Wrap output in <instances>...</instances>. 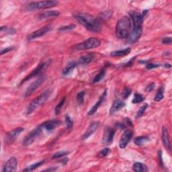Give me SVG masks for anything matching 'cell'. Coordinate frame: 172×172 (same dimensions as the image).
Here are the masks:
<instances>
[{
    "label": "cell",
    "mask_w": 172,
    "mask_h": 172,
    "mask_svg": "<svg viewBox=\"0 0 172 172\" xmlns=\"http://www.w3.org/2000/svg\"><path fill=\"white\" fill-rule=\"evenodd\" d=\"M73 17L90 31L99 32L101 30V22L93 16L86 13H78L75 14Z\"/></svg>",
    "instance_id": "cell-1"
},
{
    "label": "cell",
    "mask_w": 172,
    "mask_h": 172,
    "mask_svg": "<svg viewBox=\"0 0 172 172\" xmlns=\"http://www.w3.org/2000/svg\"><path fill=\"white\" fill-rule=\"evenodd\" d=\"M131 28V20L128 16L120 18L116 24V35L120 39H127Z\"/></svg>",
    "instance_id": "cell-2"
},
{
    "label": "cell",
    "mask_w": 172,
    "mask_h": 172,
    "mask_svg": "<svg viewBox=\"0 0 172 172\" xmlns=\"http://www.w3.org/2000/svg\"><path fill=\"white\" fill-rule=\"evenodd\" d=\"M52 94V90L49 89L44 91L43 94H40L39 97L35 98L30 102L27 107L26 114V115H30L34 112L38 108H39L42 105L44 104L45 102L49 98Z\"/></svg>",
    "instance_id": "cell-3"
},
{
    "label": "cell",
    "mask_w": 172,
    "mask_h": 172,
    "mask_svg": "<svg viewBox=\"0 0 172 172\" xmlns=\"http://www.w3.org/2000/svg\"><path fill=\"white\" fill-rule=\"evenodd\" d=\"M101 44V41L96 38H89L86 40L82 42L81 43L75 44L73 47V49L75 51H83V50L92 49L100 47Z\"/></svg>",
    "instance_id": "cell-4"
},
{
    "label": "cell",
    "mask_w": 172,
    "mask_h": 172,
    "mask_svg": "<svg viewBox=\"0 0 172 172\" xmlns=\"http://www.w3.org/2000/svg\"><path fill=\"white\" fill-rule=\"evenodd\" d=\"M58 2L56 1H44V2H30L26 7V10L32 11L42 9H47L56 6Z\"/></svg>",
    "instance_id": "cell-5"
},
{
    "label": "cell",
    "mask_w": 172,
    "mask_h": 172,
    "mask_svg": "<svg viewBox=\"0 0 172 172\" xmlns=\"http://www.w3.org/2000/svg\"><path fill=\"white\" fill-rule=\"evenodd\" d=\"M43 129V125L41 124L29 132L28 135L24 138L23 141V146H28L32 144L36 141V138L41 135Z\"/></svg>",
    "instance_id": "cell-6"
},
{
    "label": "cell",
    "mask_w": 172,
    "mask_h": 172,
    "mask_svg": "<svg viewBox=\"0 0 172 172\" xmlns=\"http://www.w3.org/2000/svg\"><path fill=\"white\" fill-rule=\"evenodd\" d=\"M50 63H51V60H47V61H46L43 63H41L39 64V65L38 66L35 70H33L30 74H29L28 75H27V76L25 77L22 81H21L20 85L23 84L24 83L28 81L29 79H32V77H36V75H39L42 72V71H43L46 67H47V66H49L50 65Z\"/></svg>",
    "instance_id": "cell-7"
},
{
    "label": "cell",
    "mask_w": 172,
    "mask_h": 172,
    "mask_svg": "<svg viewBox=\"0 0 172 172\" xmlns=\"http://www.w3.org/2000/svg\"><path fill=\"white\" fill-rule=\"evenodd\" d=\"M115 132V130L110 127L105 128L102 138V142L104 145H110L112 144L114 140Z\"/></svg>",
    "instance_id": "cell-8"
},
{
    "label": "cell",
    "mask_w": 172,
    "mask_h": 172,
    "mask_svg": "<svg viewBox=\"0 0 172 172\" xmlns=\"http://www.w3.org/2000/svg\"><path fill=\"white\" fill-rule=\"evenodd\" d=\"M24 131V128L22 127L16 128L12 131L7 132L5 137V143L7 145H10L13 143L14 141L17 138L21 132Z\"/></svg>",
    "instance_id": "cell-9"
},
{
    "label": "cell",
    "mask_w": 172,
    "mask_h": 172,
    "mask_svg": "<svg viewBox=\"0 0 172 172\" xmlns=\"http://www.w3.org/2000/svg\"><path fill=\"white\" fill-rule=\"evenodd\" d=\"M142 34V27H134L132 30L127 38V42L129 44L135 43L140 39Z\"/></svg>",
    "instance_id": "cell-10"
},
{
    "label": "cell",
    "mask_w": 172,
    "mask_h": 172,
    "mask_svg": "<svg viewBox=\"0 0 172 172\" xmlns=\"http://www.w3.org/2000/svg\"><path fill=\"white\" fill-rule=\"evenodd\" d=\"M44 79L45 77L44 76L40 77L37 79V80L31 83V84L27 88L26 92H25V97H28V96H30L31 94L34 93L38 88L42 85V83L44 82Z\"/></svg>",
    "instance_id": "cell-11"
},
{
    "label": "cell",
    "mask_w": 172,
    "mask_h": 172,
    "mask_svg": "<svg viewBox=\"0 0 172 172\" xmlns=\"http://www.w3.org/2000/svg\"><path fill=\"white\" fill-rule=\"evenodd\" d=\"M51 27L50 26H45L44 27H42L41 28L39 29V30H35L28 36V39L29 40H32L36 39H38L40 36H43L44 35L47 34L49 32L51 31Z\"/></svg>",
    "instance_id": "cell-12"
},
{
    "label": "cell",
    "mask_w": 172,
    "mask_h": 172,
    "mask_svg": "<svg viewBox=\"0 0 172 172\" xmlns=\"http://www.w3.org/2000/svg\"><path fill=\"white\" fill-rule=\"evenodd\" d=\"M132 137V131H130V130H126L120 138V142H119L120 148L124 149L128 144V142L131 141Z\"/></svg>",
    "instance_id": "cell-13"
},
{
    "label": "cell",
    "mask_w": 172,
    "mask_h": 172,
    "mask_svg": "<svg viewBox=\"0 0 172 172\" xmlns=\"http://www.w3.org/2000/svg\"><path fill=\"white\" fill-rule=\"evenodd\" d=\"M18 161L16 157H12L8 159L5 165L3 166L2 172H10L14 171L17 168Z\"/></svg>",
    "instance_id": "cell-14"
},
{
    "label": "cell",
    "mask_w": 172,
    "mask_h": 172,
    "mask_svg": "<svg viewBox=\"0 0 172 172\" xmlns=\"http://www.w3.org/2000/svg\"><path fill=\"white\" fill-rule=\"evenodd\" d=\"M130 16L133 22L134 27H142L144 18L141 14L136 11H132L130 12Z\"/></svg>",
    "instance_id": "cell-15"
},
{
    "label": "cell",
    "mask_w": 172,
    "mask_h": 172,
    "mask_svg": "<svg viewBox=\"0 0 172 172\" xmlns=\"http://www.w3.org/2000/svg\"><path fill=\"white\" fill-rule=\"evenodd\" d=\"M100 123L99 122H93V123H91L89 126V127L87 129V131L84 133V135L82 137V140L84 141L87 139L88 138L91 137L93 134L97 131V129L99 127Z\"/></svg>",
    "instance_id": "cell-16"
},
{
    "label": "cell",
    "mask_w": 172,
    "mask_h": 172,
    "mask_svg": "<svg viewBox=\"0 0 172 172\" xmlns=\"http://www.w3.org/2000/svg\"><path fill=\"white\" fill-rule=\"evenodd\" d=\"M106 96H107V91L105 90L104 91V93L102 94V95L100 97L98 101L94 105L93 107H91V108L90 109V110L88 112V115H89V116L93 115L94 113L98 110V108H100V106H101L102 104L104 102V100H105V99H106Z\"/></svg>",
    "instance_id": "cell-17"
},
{
    "label": "cell",
    "mask_w": 172,
    "mask_h": 172,
    "mask_svg": "<svg viewBox=\"0 0 172 172\" xmlns=\"http://www.w3.org/2000/svg\"><path fill=\"white\" fill-rule=\"evenodd\" d=\"M60 122L56 120H48L47 122H44V123L42 124L43 128H45L49 132H51L54 131L58 125L60 124Z\"/></svg>",
    "instance_id": "cell-18"
},
{
    "label": "cell",
    "mask_w": 172,
    "mask_h": 172,
    "mask_svg": "<svg viewBox=\"0 0 172 172\" xmlns=\"http://www.w3.org/2000/svg\"><path fill=\"white\" fill-rule=\"evenodd\" d=\"M60 14L59 12L57 10H49L44 12L43 13H42L39 15V20H45V19H49L52 18H55Z\"/></svg>",
    "instance_id": "cell-19"
},
{
    "label": "cell",
    "mask_w": 172,
    "mask_h": 172,
    "mask_svg": "<svg viewBox=\"0 0 172 172\" xmlns=\"http://www.w3.org/2000/svg\"><path fill=\"white\" fill-rule=\"evenodd\" d=\"M124 106H125V103L123 101H122V100H120L119 99H117V100H114V102H113L112 106L110 110V114H114L115 112L119 111Z\"/></svg>",
    "instance_id": "cell-20"
},
{
    "label": "cell",
    "mask_w": 172,
    "mask_h": 172,
    "mask_svg": "<svg viewBox=\"0 0 172 172\" xmlns=\"http://www.w3.org/2000/svg\"><path fill=\"white\" fill-rule=\"evenodd\" d=\"M161 136H162V140H163V145H165V146L167 149H169L170 151L171 150V143H170V141L169 133H168V131H167V128L165 127H163Z\"/></svg>",
    "instance_id": "cell-21"
},
{
    "label": "cell",
    "mask_w": 172,
    "mask_h": 172,
    "mask_svg": "<svg viewBox=\"0 0 172 172\" xmlns=\"http://www.w3.org/2000/svg\"><path fill=\"white\" fill-rule=\"evenodd\" d=\"M95 58V54L94 53H88L84 56H82L80 58H79V64L82 65H87L94 60Z\"/></svg>",
    "instance_id": "cell-22"
},
{
    "label": "cell",
    "mask_w": 172,
    "mask_h": 172,
    "mask_svg": "<svg viewBox=\"0 0 172 172\" xmlns=\"http://www.w3.org/2000/svg\"><path fill=\"white\" fill-rule=\"evenodd\" d=\"M132 121L128 118H124L120 122H119L116 124V127L120 129L127 128L129 127L132 126Z\"/></svg>",
    "instance_id": "cell-23"
},
{
    "label": "cell",
    "mask_w": 172,
    "mask_h": 172,
    "mask_svg": "<svg viewBox=\"0 0 172 172\" xmlns=\"http://www.w3.org/2000/svg\"><path fill=\"white\" fill-rule=\"evenodd\" d=\"M131 51V48H127L124 49H121L119 50V51H113L110 53V55L112 57H123V56H126Z\"/></svg>",
    "instance_id": "cell-24"
},
{
    "label": "cell",
    "mask_w": 172,
    "mask_h": 172,
    "mask_svg": "<svg viewBox=\"0 0 172 172\" xmlns=\"http://www.w3.org/2000/svg\"><path fill=\"white\" fill-rule=\"evenodd\" d=\"M132 170L136 172H142V171H147L148 168L143 163L140 162H136L132 165Z\"/></svg>",
    "instance_id": "cell-25"
},
{
    "label": "cell",
    "mask_w": 172,
    "mask_h": 172,
    "mask_svg": "<svg viewBox=\"0 0 172 172\" xmlns=\"http://www.w3.org/2000/svg\"><path fill=\"white\" fill-rule=\"evenodd\" d=\"M149 141H150V138L147 136L137 137V138H135V141H134L135 145L137 146H142Z\"/></svg>",
    "instance_id": "cell-26"
},
{
    "label": "cell",
    "mask_w": 172,
    "mask_h": 172,
    "mask_svg": "<svg viewBox=\"0 0 172 172\" xmlns=\"http://www.w3.org/2000/svg\"><path fill=\"white\" fill-rule=\"evenodd\" d=\"M76 66H77V63L73 61L69 63L64 68V69L63 70V75H69L70 73L72 72L73 70L75 67H76Z\"/></svg>",
    "instance_id": "cell-27"
},
{
    "label": "cell",
    "mask_w": 172,
    "mask_h": 172,
    "mask_svg": "<svg viewBox=\"0 0 172 172\" xmlns=\"http://www.w3.org/2000/svg\"><path fill=\"white\" fill-rule=\"evenodd\" d=\"M112 14H113V12L112 11H110V10L104 11V12H102V13L100 14V15L98 16V19L99 20L100 22H102V21H106L111 17Z\"/></svg>",
    "instance_id": "cell-28"
},
{
    "label": "cell",
    "mask_w": 172,
    "mask_h": 172,
    "mask_svg": "<svg viewBox=\"0 0 172 172\" xmlns=\"http://www.w3.org/2000/svg\"><path fill=\"white\" fill-rule=\"evenodd\" d=\"M106 71L105 68H103L102 69H101V71H100V73L94 77V80H93V83H98L101 81L102 79H103L104 77H105V75H106Z\"/></svg>",
    "instance_id": "cell-29"
},
{
    "label": "cell",
    "mask_w": 172,
    "mask_h": 172,
    "mask_svg": "<svg viewBox=\"0 0 172 172\" xmlns=\"http://www.w3.org/2000/svg\"><path fill=\"white\" fill-rule=\"evenodd\" d=\"M44 163V161H39L37 163H34V164H32L30 166L27 167L26 169H24L23 170V171H31L35 170L36 168H38V167H39L40 166H41Z\"/></svg>",
    "instance_id": "cell-30"
},
{
    "label": "cell",
    "mask_w": 172,
    "mask_h": 172,
    "mask_svg": "<svg viewBox=\"0 0 172 172\" xmlns=\"http://www.w3.org/2000/svg\"><path fill=\"white\" fill-rule=\"evenodd\" d=\"M163 93H164V89H163V87H161L159 88L157 93L155 96V98H154L155 101V102L161 101V100L163 98V97H164V94H163Z\"/></svg>",
    "instance_id": "cell-31"
},
{
    "label": "cell",
    "mask_w": 172,
    "mask_h": 172,
    "mask_svg": "<svg viewBox=\"0 0 172 172\" xmlns=\"http://www.w3.org/2000/svg\"><path fill=\"white\" fill-rule=\"evenodd\" d=\"M144 100H145V97L142 94H135V95H134L133 100H132V104H138L144 101Z\"/></svg>",
    "instance_id": "cell-32"
},
{
    "label": "cell",
    "mask_w": 172,
    "mask_h": 172,
    "mask_svg": "<svg viewBox=\"0 0 172 172\" xmlns=\"http://www.w3.org/2000/svg\"><path fill=\"white\" fill-rule=\"evenodd\" d=\"M65 99H66L65 97H63V98H62V100H61V102L57 104V106L55 108V114L56 115H58V114H60L61 110V109H62V107L63 106V105L65 104Z\"/></svg>",
    "instance_id": "cell-33"
},
{
    "label": "cell",
    "mask_w": 172,
    "mask_h": 172,
    "mask_svg": "<svg viewBox=\"0 0 172 172\" xmlns=\"http://www.w3.org/2000/svg\"><path fill=\"white\" fill-rule=\"evenodd\" d=\"M1 32L3 33V32H6V34L7 35H14L16 33V30H14V29L13 28H8V27H6V26H2L1 28Z\"/></svg>",
    "instance_id": "cell-34"
},
{
    "label": "cell",
    "mask_w": 172,
    "mask_h": 172,
    "mask_svg": "<svg viewBox=\"0 0 172 172\" xmlns=\"http://www.w3.org/2000/svg\"><path fill=\"white\" fill-rule=\"evenodd\" d=\"M131 92H132V90L131 89H130V88L127 87H126L123 91L122 92V97H123V99H127L128 96L131 94Z\"/></svg>",
    "instance_id": "cell-35"
},
{
    "label": "cell",
    "mask_w": 172,
    "mask_h": 172,
    "mask_svg": "<svg viewBox=\"0 0 172 172\" xmlns=\"http://www.w3.org/2000/svg\"><path fill=\"white\" fill-rule=\"evenodd\" d=\"M76 28V25L75 24H70V25H67V26H62L60 28L58 29V31H66V30H73Z\"/></svg>",
    "instance_id": "cell-36"
},
{
    "label": "cell",
    "mask_w": 172,
    "mask_h": 172,
    "mask_svg": "<svg viewBox=\"0 0 172 172\" xmlns=\"http://www.w3.org/2000/svg\"><path fill=\"white\" fill-rule=\"evenodd\" d=\"M110 152V149H108V148H106V149H104L103 150L100 151L99 152L98 155V158H103V157H105L106 156H107V155H108V153Z\"/></svg>",
    "instance_id": "cell-37"
},
{
    "label": "cell",
    "mask_w": 172,
    "mask_h": 172,
    "mask_svg": "<svg viewBox=\"0 0 172 172\" xmlns=\"http://www.w3.org/2000/svg\"><path fill=\"white\" fill-rule=\"evenodd\" d=\"M147 107H148V105L146 104L143 105L142 106H141L139 110H138V112H137V118H138V117H141L143 115V114L145 113V110H146V108H147Z\"/></svg>",
    "instance_id": "cell-38"
},
{
    "label": "cell",
    "mask_w": 172,
    "mask_h": 172,
    "mask_svg": "<svg viewBox=\"0 0 172 172\" xmlns=\"http://www.w3.org/2000/svg\"><path fill=\"white\" fill-rule=\"evenodd\" d=\"M68 153H69V152H67V151H58V152H57L56 153H54L53 155L52 159H58V158H61L62 157L66 156V155Z\"/></svg>",
    "instance_id": "cell-39"
},
{
    "label": "cell",
    "mask_w": 172,
    "mask_h": 172,
    "mask_svg": "<svg viewBox=\"0 0 172 172\" xmlns=\"http://www.w3.org/2000/svg\"><path fill=\"white\" fill-rule=\"evenodd\" d=\"M65 123L67 124V127L68 129H71L73 127V122L72 119H71V117L68 115L65 116Z\"/></svg>",
    "instance_id": "cell-40"
},
{
    "label": "cell",
    "mask_w": 172,
    "mask_h": 172,
    "mask_svg": "<svg viewBox=\"0 0 172 172\" xmlns=\"http://www.w3.org/2000/svg\"><path fill=\"white\" fill-rule=\"evenodd\" d=\"M86 93L85 91H81L77 95V100L79 104H82L84 101V95Z\"/></svg>",
    "instance_id": "cell-41"
},
{
    "label": "cell",
    "mask_w": 172,
    "mask_h": 172,
    "mask_svg": "<svg viewBox=\"0 0 172 172\" xmlns=\"http://www.w3.org/2000/svg\"><path fill=\"white\" fill-rule=\"evenodd\" d=\"M159 66H160V65H159V64L149 63V64L146 65V69H148V70H151V69H154V68L159 67Z\"/></svg>",
    "instance_id": "cell-42"
},
{
    "label": "cell",
    "mask_w": 172,
    "mask_h": 172,
    "mask_svg": "<svg viewBox=\"0 0 172 172\" xmlns=\"http://www.w3.org/2000/svg\"><path fill=\"white\" fill-rule=\"evenodd\" d=\"M163 44H170L171 43V37H165L162 40Z\"/></svg>",
    "instance_id": "cell-43"
},
{
    "label": "cell",
    "mask_w": 172,
    "mask_h": 172,
    "mask_svg": "<svg viewBox=\"0 0 172 172\" xmlns=\"http://www.w3.org/2000/svg\"><path fill=\"white\" fill-rule=\"evenodd\" d=\"M154 87H155V83H151V84H149L147 87H146V91H147V92L151 91L153 90Z\"/></svg>",
    "instance_id": "cell-44"
},
{
    "label": "cell",
    "mask_w": 172,
    "mask_h": 172,
    "mask_svg": "<svg viewBox=\"0 0 172 172\" xmlns=\"http://www.w3.org/2000/svg\"><path fill=\"white\" fill-rule=\"evenodd\" d=\"M158 156H159V161H160V163H161V167H163V168H164V165H163V159H162V152L161 151H159V153H158Z\"/></svg>",
    "instance_id": "cell-45"
},
{
    "label": "cell",
    "mask_w": 172,
    "mask_h": 172,
    "mask_svg": "<svg viewBox=\"0 0 172 172\" xmlns=\"http://www.w3.org/2000/svg\"><path fill=\"white\" fill-rule=\"evenodd\" d=\"M14 49V47H7V48H5L2 50L1 51V54H6L7 53H8L9 51H12V49Z\"/></svg>",
    "instance_id": "cell-46"
},
{
    "label": "cell",
    "mask_w": 172,
    "mask_h": 172,
    "mask_svg": "<svg viewBox=\"0 0 172 172\" xmlns=\"http://www.w3.org/2000/svg\"><path fill=\"white\" fill-rule=\"evenodd\" d=\"M68 161H69V159H68V158H67V157H65V159H62V160H61L60 162L63 163V165H66V164H67V163L68 162Z\"/></svg>",
    "instance_id": "cell-47"
},
{
    "label": "cell",
    "mask_w": 172,
    "mask_h": 172,
    "mask_svg": "<svg viewBox=\"0 0 172 172\" xmlns=\"http://www.w3.org/2000/svg\"><path fill=\"white\" fill-rule=\"evenodd\" d=\"M56 170H57V168H55V167H50V168L45 170L44 171H56Z\"/></svg>",
    "instance_id": "cell-48"
},
{
    "label": "cell",
    "mask_w": 172,
    "mask_h": 172,
    "mask_svg": "<svg viewBox=\"0 0 172 172\" xmlns=\"http://www.w3.org/2000/svg\"><path fill=\"white\" fill-rule=\"evenodd\" d=\"M165 67H168V68H170L171 67V65L170 64H165Z\"/></svg>",
    "instance_id": "cell-49"
}]
</instances>
